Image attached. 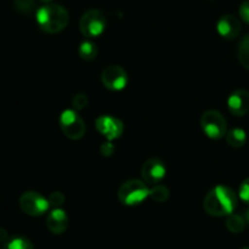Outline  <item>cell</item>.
Here are the masks:
<instances>
[{
  "instance_id": "cell-1",
  "label": "cell",
  "mask_w": 249,
  "mask_h": 249,
  "mask_svg": "<svg viewBox=\"0 0 249 249\" xmlns=\"http://www.w3.org/2000/svg\"><path fill=\"white\" fill-rule=\"evenodd\" d=\"M237 207V195L230 187L219 185L206 195L203 208L212 216H228Z\"/></svg>"
},
{
  "instance_id": "cell-2",
  "label": "cell",
  "mask_w": 249,
  "mask_h": 249,
  "mask_svg": "<svg viewBox=\"0 0 249 249\" xmlns=\"http://www.w3.org/2000/svg\"><path fill=\"white\" fill-rule=\"evenodd\" d=\"M36 17L41 31L49 34L63 31L70 21L68 11L58 4H48L39 7Z\"/></svg>"
},
{
  "instance_id": "cell-3",
  "label": "cell",
  "mask_w": 249,
  "mask_h": 249,
  "mask_svg": "<svg viewBox=\"0 0 249 249\" xmlns=\"http://www.w3.org/2000/svg\"><path fill=\"white\" fill-rule=\"evenodd\" d=\"M150 196V189L143 181L131 179L124 182L118 190V199L124 206H138Z\"/></svg>"
},
{
  "instance_id": "cell-4",
  "label": "cell",
  "mask_w": 249,
  "mask_h": 249,
  "mask_svg": "<svg viewBox=\"0 0 249 249\" xmlns=\"http://www.w3.org/2000/svg\"><path fill=\"white\" fill-rule=\"evenodd\" d=\"M201 128L208 138L218 140L228 133V124L220 112L215 109L206 111L201 117Z\"/></svg>"
},
{
  "instance_id": "cell-5",
  "label": "cell",
  "mask_w": 249,
  "mask_h": 249,
  "mask_svg": "<svg viewBox=\"0 0 249 249\" xmlns=\"http://www.w3.org/2000/svg\"><path fill=\"white\" fill-rule=\"evenodd\" d=\"M106 17L100 10H88L80 18V32L87 38H97L106 29Z\"/></svg>"
},
{
  "instance_id": "cell-6",
  "label": "cell",
  "mask_w": 249,
  "mask_h": 249,
  "mask_svg": "<svg viewBox=\"0 0 249 249\" xmlns=\"http://www.w3.org/2000/svg\"><path fill=\"white\" fill-rule=\"evenodd\" d=\"M60 128L71 140H79L85 134L84 121L74 109H66L60 116Z\"/></svg>"
},
{
  "instance_id": "cell-7",
  "label": "cell",
  "mask_w": 249,
  "mask_h": 249,
  "mask_svg": "<svg viewBox=\"0 0 249 249\" xmlns=\"http://www.w3.org/2000/svg\"><path fill=\"white\" fill-rule=\"evenodd\" d=\"M18 203L22 211L31 216L43 215L50 208L49 199L36 191L23 192L19 197Z\"/></svg>"
},
{
  "instance_id": "cell-8",
  "label": "cell",
  "mask_w": 249,
  "mask_h": 249,
  "mask_svg": "<svg viewBox=\"0 0 249 249\" xmlns=\"http://www.w3.org/2000/svg\"><path fill=\"white\" fill-rule=\"evenodd\" d=\"M101 82L111 91H121L128 84V74L121 66L111 65L102 71Z\"/></svg>"
},
{
  "instance_id": "cell-9",
  "label": "cell",
  "mask_w": 249,
  "mask_h": 249,
  "mask_svg": "<svg viewBox=\"0 0 249 249\" xmlns=\"http://www.w3.org/2000/svg\"><path fill=\"white\" fill-rule=\"evenodd\" d=\"M95 126H96V130L108 141L121 138L124 130L123 123L118 118L111 116L99 117L95 122Z\"/></svg>"
},
{
  "instance_id": "cell-10",
  "label": "cell",
  "mask_w": 249,
  "mask_h": 249,
  "mask_svg": "<svg viewBox=\"0 0 249 249\" xmlns=\"http://www.w3.org/2000/svg\"><path fill=\"white\" fill-rule=\"evenodd\" d=\"M167 168L164 163L157 158L147 160L141 167V175L143 180L150 185H157L165 178Z\"/></svg>"
},
{
  "instance_id": "cell-11",
  "label": "cell",
  "mask_w": 249,
  "mask_h": 249,
  "mask_svg": "<svg viewBox=\"0 0 249 249\" xmlns=\"http://www.w3.org/2000/svg\"><path fill=\"white\" fill-rule=\"evenodd\" d=\"M228 108L236 117H242L249 111V92L247 90H236L228 100Z\"/></svg>"
},
{
  "instance_id": "cell-12",
  "label": "cell",
  "mask_w": 249,
  "mask_h": 249,
  "mask_svg": "<svg viewBox=\"0 0 249 249\" xmlns=\"http://www.w3.org/2000/svg\"><path fill=\"white\" fill-rule=\"evenodd\" d=\"M216 29L223 38L235 39L241 33V22L232 15H225L218 21Z\"/></svg>"
},
{
  "instance_id": "cell-13",
  "label": "cell",
  "mask_w": 249,
  "mask_h": 249,
  "mask_svg": "<svg viewBox=\"0 0 249 249\" xmlns=\"http://www.w3.org/2000/svg\"><path fill=\"white\" fill-rule=\"evenodd\" d=\"M46 226L53 235H61L68 228V215L63 209L53 208L46 218Z\"/></svg>"
},
{
  "instance_id": "cell-14",
  "label": "cell",
  "mask_w": 249,
  "mask_h": 249,
  "mask_svg": "<svg viewBox=\"0 0 249 249\" xmlns=\"http://www.w3.org/2000/svg\"><path fill=\"white\" fill-rule=\"evenodd\" d=\"M226 141L230 146L235 148H240L246 145L247 142V134L243 129L233 128L226 133Z\"/></svg>"
},
{
  "instance_id": "cell-15",
  "label": "cell",
  "mask_w": 249,
  "mask_h": 249,
  "mask_svg": "<svg viewBox=\"0 0 249 249\" xmlns=\"http://www.w3.org/2000/svg\"><path fill=\"white\" fill-rule=\"evenodd\" d=\"M246 219L243 216L238 215V214H230L228 215V219H226V228L230 232L233 233H240L245 230L246 228Z\"/></svg>"
},
{
  "instance_id": "cell-16",
  "label": "cell",
  "mask_w": 249,
  "mask_h": 249,
  "mask_svg": "<svg viewBox=\"0 0 249 249\" xmlns=\"http://www.w3.org/2000/svg\"><path fill=\"white\" fill-rule=\"evenodd\" d=\"M78 53H79L80 58L84 61H92L97 56V46L92 41L85 40L80 44Z\"/></svg>"
},
{
  "instance_id": "cell-17",
  "label": "cell",
  "mask_w": 249,
  "mask_h": 249,
  "mask_svg": "<svg viewBox=\"0 0 249 249\" xmlns=\"http://www.w3.org/2000/svg\"><path fill=\"white\" fill-rule=\"evenodd\" d=\"M148 197L155 202H158V203H164L169 198V190L163 185H153L152 189H150V196Z\"/></svg>"
},
{
  "instance_id": "cell-18",
  "label": "cell",
  "mask_w": 249,
  "mask_h": 249,
  "mask_svg": "<svg viewBox=\"0 0 249 249\" xmlns=\"http://www.w3.org/2000/svg\"><path fill=\"white\" fill-rule=\"evenodd\" d=\"M4 249H34V246L28 238L17 236L7 241L4 245Z\"/></svg>"
},
{
  "instance_id": "cell-19",
  "label": "cell",
  "mask_w": 249,
  "mask_h": 249,
  "mask_svg": "<svg viewBox=\"0 0 249 249\" xmlns=\"http://www.w3.org/2000/svg\"><path fill=\"white\" fill-rule=\"evenodd\" d=\"M238 58L245 68L249 70V36L242 39L238 48Z\"/></svg>"
},
{
  "instance_id": "cell-20",
  "label": "cell",
  "mask_w": 249,
  "mask_h": 249,
  "mask_svg": "<svg viewBox=\"0 0 249 249\" xmlns=\"http://www.w3.org/2000/svg\"><path fill=\"white\" fill-rule=\"evenodd\" d=\"M14 6L21 14H29L36 6V0H14Z\"/></svg>"
},
{
  "instance_id": "cell-21",
  "label": "cell",
  "mask_w": 249,
  "mask_h": 249,
  "mask_svg": "<svg viewBox=\"0 0 249 249\" xmlns=\"http://www.w3.org/2000/svg\"><path fill=\"white\" fill-rule=\"evenodd\" d=\"M48 199L49 203H50V207H53V208H60L63 204V202H65V195L60 191H53L49 195Z\"/></svg>"
},
{
  "instance_id": "cell-22",
  "label": "cell",
  "mask_w": 249,
  "mask_h": 249,
  "mask_svg": "<svg viewBox=\"0 0 249 249\" xmlns=\"http://www.w3.org/2000/svg\"><path fill=\"white\" fill-rule=\"evenodd\" d=\"M72 105L74 107V109L80 111V109H84L88 106V96L85 94H77L74 95V97L72 99Z\"/></svg>"
},
{
  "instance_id": "cell-23",
  "label": "cell",
  "mask_w": 249,
  "mask_h": 249,
  "mask_svg": "<svg viewBox=\"0 0 249 249\" xmlns=\"http://www.w3.org/2000/svg\"><path fill=\"white\" fill-rule=\"evenodd\" d=\"M238 196H240V198L242 199L245 203L249 204V178L241 184L240 191H238Z\"/></svg>"
},
{
  "instance_id": "cell-24",
  "label": "cell",
  "mask_w": 249,
  "mask_h": 249,
  "mask_svg": "<svg viewBox=\"0 0 249 249\" xmlns=\"http://www.w3.org/2000/svg\"><path fill=\"white\" fill-rule=\"evenodd\" d=\"M240 16L246 23L249 24V0H246L240 6Z\"/></svg>"
},
{
  "instance_id": "cell-25",
  "label": "cell",
  "mask_w": 249,
  "mask_h": 249,
  "mask_svg": "<svg viewBox=\"0 0 249 249\" xmlns=\"http://www.w3.org/2000/svg\"><path fill=\"white\" fill-rule=\"evenodd\" d=\"M114 151V146L111 142H105L101 146V153L104 156H111Z\"/></svg>"
},
{
  "instance_id": "cell-26",
  "label": "cell",
  "mask_w": 249,
  "mask_h": 249,
  "mask_svg": "<svg viewBox=\"0 0 249 249\" xmlns=\"http://www.w3.org/2000/svg\"><path fill=\"white\" fill-rule=\"evenodd\" d=\"M7 241H9V233H7V231L5 229L0 228V243H4L5 245Z\"/></svg>"
},
{
  "instance_id": "cell-27",
  "label": "cell",
  "mask_w": 249,
  "mask_h": 249,
  "mask_svg": "<svg viewBox=\"0 0 249 249\" xmlns=\"http://www.w3.org/2000/svg\"><path fill=\"white\" fill-rule=\"evenodd\" d=\"M245 219H246V221H247V224H249V208L247 209V211H246V213H245Z\"/></svg>"
},
{
  "instance_id": "cell-28",
  "label": "cell",
  "mask_w": 249,
  "mask_h": 249,
  "mask_svg": "<svg viewBox=\"0 0 249 249\" xmlns=\"http://www.w3.org/2000/svg\"><path fill=\"white\" fill-rule=\"evenodd\" d=\"M39 1H41V2H50V1H53V0H39Z\"/></svg>"
},
{
  "instance_id": "cell-29",
  "label": "cell",
  "mask_w": 249,
  "mask_h": 249,
  "mask_svg": "<svg viewBox=\"0 0 249 249\" xmlns=\"http://www.w3.org/2000/svg\"><path fill=\"white\" fill-rule=\"evenodd\" d=\"M242 249H249V247H246V248H242Z\"/></svg>"
}]
</instances>
